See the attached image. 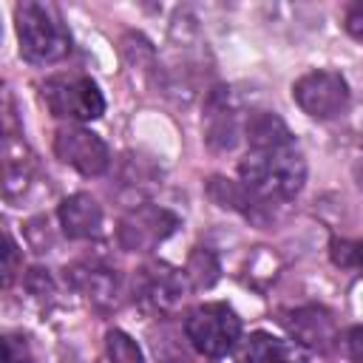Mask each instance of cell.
I'll return each mask as SVG.
<instances>
[{"label":"cell","mask_w":363,"mask_h":363,"mask_svg":"<svg viewBox=\"0 0 363 363\" xmlns=\"http://www.w3.org/2000/svg\"><path fill=\"white\" fill-rule=\"evenodd\" d=\"M238 176L258 201H289L306 182V162L295 145L250 150L238 162Z\"/></svg>","instance_id":"obj_1"},{"label":"cell","mask_w":363,"mask_h":363,"mask_svg":"<svg viewBox=\"0 0 363 363\" xmlns=\"http://www.w3.org/2000/svg\"><path fill=\"white\" fill-rule=\"evenodd\" d=\"M14 28L20 43V57L34 65H51L71 54V34L62 26L60 14L48 3H17Z\"/></svg>","instance_id":"obj_2"},{"label":"cell","mask_w":363,"mask_h":363,"mask_svg":"<svg viewBox=\"0 0 363 363\" xmlns=\"http://www.w3.org/2000/svg\"><path fill=\"white\" fill-rule=\"evenodd\" d=\"M190 346L204 357H224L238 346L241 320L227 303H199L184 318Z\"/></svg>","instance_id":"obj_3"},{"label":"cell","mask_w":363,"mask_h":363,"mask_svg":"<svg viewBox=\"0 0 363 363\" xmlns=\"http://www.w3.org/2000/svg\"><path fill=\"white\" fill-rule=\"evenodd\" d=\"M43 102L57 119L91 122L105 113V96L91 77L57 74L43 82Z\"/></svg>","instance_id":"obj_4"},{"label":"cell","mask_w":363,"mask_h":363,"mask_svg":"<svg viewBox=\"0 0 363 363\" xmlns=\"http://www.w3.org/2000/svg\"><path fill=\"white\" fill-rule=\"evenodd\" d=\"M179 227V216L159 204H136L119 218L116 238L130 252H150Z\"/></svg>","instance_id":"obj_5"},{"label":"cell","mask_w":363,"mask_h":363,"mask_svg":"<svg viewBox=\"0 0 363 363\" xmlns=\"http://www.w3.org/2000/svg\"><path fill=\"white\" fill-rule=\"evenodd\" d=\"M292 99L298 102V108L306 116H312V119H332V116H337L346 108L349 85H346L343 74L329 71V68H318V71H309L301 79H295Z\"/></svg>","instance_id":"obj_6"},{"label":"cell","mask_w":363,"mask_h":363,"mask_svg":"<svg viewBox=\"0 0 363 363\" xmlns=\"http://www.w3.org/2000/svg\"><path fill=\"white\" fill-rule=\"evenodd\" d=\"M54 153L82 176H102L111 164L108 145L85 128H60L54 136Z\"/></svg>","instance_id":"obj_7"},{"label":"cell","mask_w":363,"mask_h":363,"mask_svg":"<svg viewBox=\"0 0 363 363\" xmlns=\"http://www.w3.org/2000/svg\"><path fill=\"white\" fill-rule=\"evenodd\" d=\"M184 292V272L156 261L136 272L133 278V295L136 301L150 312H170Z\"/></svg>","instance_id":"obj_8"},{"label":"cell","mask_w":363,"mask_h":363,"mask_svg":"<svg viewBox=\"0 0 363 363\" xmlns=\"http://www.w3.org/2000/svg\"><path fill=\"white\" fill-rule=\"evenodd\" d=\"M284 326L292 335V340L301 349L309 352H329L337 340V326L329 309L323 306H298L292 312H284Z\"/></svg>","instance_id":"obj_9"},{"label":"cell","mask_w":363,"mask_h":363,"mask_svg":"<svg viewBox=\"0 0 363 363\" xmlns=\"http://www.w3.org/2000/svg\"><path fill=\"white\" fill-rule=\"evenodd\" d=\"M57 216H60L62 233L74 241H88V238H96L102 233V207L96 204V199L91 193L68 196L60 204Z\"/></svg>","instance_id":"obj_10"},{"label":"cell","mask_w":363,"mask_h":363,"mask_svg":"<svg viewBox=\"0 0 363 363\" xmlns=\"http://www.w3.org/2000/svg\"><path fill=\"white\" fill-rule=\"evenodd\" d=\"M204 139L216 150H230L238 142V113L224 88H216L207 99L204 113Z\"/></svg>","instance_id":"obj_11"},{"label":"cell","mask_w":363,"mask_h":363,"mask_svg":"<svg viewBox=\"0 0 363 363\" xmlns=\"http://www.w3.org/2000/svg\"><path fill=\"white\" fill-rule=\"evenodd\" d=\"M65 281L99 306L116 301V272L99 261H79L65 269Z\"/></svg>","instance_id":"obj_12"},{"label":"cell","mask_w":363,"mask_h":363,"mask_svg":"<svg viewBox=\"0 0 363 363\" xmlns=\"http://www.w3.org/2000/svg\"><path fill=\"white\" fill-rule=\"evenodd\" d=\"M235 357L238 363H306V352L295 340H281L269 332H252Z\"/></svg>","instance_id":"obj_13"},{"label":"cell","mask_w":363,"mask_h":363,"mask_svg":"<svg viewBox=\"0 0 363 363\" xmlns=\"http://www.w3.org/2000/svg\"><path fill=\"white\" fill-rule=\"evenodd\" d=\"M244 133H247V142H250V150H269V147H286V145H295L286 122L278 116V113H269V111H255L247 116L244 122Z\"/></svg>","instance_id":"obj_14"},{"label":"cell","mask_w":363,"mask_h":363,"mask_svg":"<svg viewBox=\"0 0 363 363\" xmlns=\"http://www.w3.org/2000/svg\"><path fill=\"white\" fill-rule=\"evenodd\" d=\"M221 275V264H218V255L207 247H196L187 258V267H184V278L196 286V289H210Z\"/></svg>","instance_id":"obj_15"},{"label":"cell","mask_w":363,"mask_h":363,"mask_svg":"<svg viewBox=\"0 0 363 363\" xmlns=\"http://www.w3.org/2000/svg\"><path fill=\"white\" fill-rule=\"evenodd\" d=\"M329 261L352 275H363V241L360 238H332Z\"/></svg>","instance_id":"obj_16"},{"label":"cell","mask_w":363,"mask_h":363,"mask_svg":"<svg viewBox=\"0 0 363 363\" xmlns=\"http://www.w3.org/2000/svg\"><path fill=\"white\" fill-rule=\"evenodd\" d=\"M105 349H108V360L111 363H145L142 349L136 346V340L122 332V329H111L105 335Z\"/></svg>","instance_id":"obj_17"},{"label":"cell","mask_w":363,"mask_h":363,"mask_svg":"<svg viewBox=\"0 0 363 363\" xmlns=\"http://www.w3.org/2000/svg\"><path fill=\"white\" fill-rule=\"evenodd\" d=\"M3 363H31V349L23 335L3 337Z\"/></svg>","instance_id":"obj_18"},{"label":"cell","mask_w":363,"mask_h":363,"mask_svg":"<svg viewBox=\"0 0 363 363\" xmlns=\"http://www.w3.org/2000/svg\"><path fill=\"white\" fill-rule=\"evenodd\" d=\"M17 267H20V250H17L14 238L6 233V252H3V286H11V284H14Z\"/></svg>","instance_id":"obj_19"},{"label":"cell","mask_w":363,"mask_h":363,"mask_svg":"<svg viewBox=\"0 0 363 363\" xmlns=\"http://www.w3.org/2000/svg\"><path fill=\"white\" fill-rule=\"evenodd\" d=\"M343 28L349 31V37H354L357 43H363V3H352L343 14Z\"/></svg>","instance_id":"obj_20"},{"label":"cell","mask_w":363,"mask_h":363,"mask_svg":"<svg viewBox=\"0 0 363 363\" xmlns=\"http://www.w3.org/2000/svg\"><path fill=\"white\" fill-rule=\"evenodd\" d=\"M346 343V354L352 363H363V326H352L343 337Z\"/></svg>","instance_id":"obj_21"},{"label":"cell","mask_w":363,"mask_h":363,"mask_svg":"<svg viewBox=\"0 0 363 363\" xmlns=\"http://www.w3.org/2000/svg\"><path fill=\"white\" fill-rule=\"evenodd\" d=\"M360 136H363V130H360Z\"/></svg>","instance_id":"obj_22"}]
</instances>
